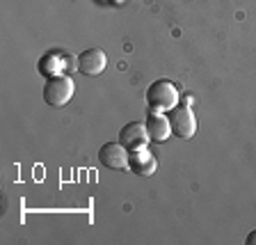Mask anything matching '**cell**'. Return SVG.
Masks as SVG:
<instances>
[{
	"label": "cell",
	"instance_id": "1",
	"mask_svg": "<svg viewBox=\"0 0 256 245\" xmlns=\"http://www.w3.org/2000/svg\"><path fill=\"white\" fill-rule=\"evenodd\" d=\"M178 99H181L178 87L172 80H165V78L151 83L149 90H146V103H149V110H154V112L174 110L178 106Z\"/></svg>",
	"mask_w": 256,
	"mask_h": 245
},
{
	"label": "cell",
	"instance_id": "2",
	"mask_svg": "<svg viewBox=\"0 0 256 245\" xmlns=\"http://www.w3.org/2000/svg\"><path fill=\"white\" fill-rule=\"evenodd\" d=\"M74 92L76 83L71 76H55V78H48L44 85V101L50 108H62L74 99Z\"/></svg>",
	"mask_w": 256,
	"mask_h": 245
},
{
	"label": "cell",
	"instance_id": "3",
	"mask_svg": "<svg viewBox=\"0 0 256 245\" xmlns=\"http://www.w3.org/2000/svg\"><path fill=\"white\" fill-rule=\"evenodd\" d=\"M170 117V126H172V135L181 140H190L192 135L197 133V117H194V110L192 106H176L174 110L167 112Z\"/></svg>",
	"mask_w": 256,
	"mask_h": 245
},
{
	"label": "cell",
	"instance_id": "4",
	"mask_svg": "<svg viewBox=\"0 0 256 245\" xmlns=\"http://www.w3.org/2000/svg\"><path fill=\"white\" fill-rule=\"evenodd\" d=\"M149 128H146V122H130L119 131V142L126 147L128 151H140L149 147Z\"/></svg>",
	"mask_w": 256,
	"mask_h": 245
},
{
	"label": "cell",
	"instance_id": "5",
	"mask_svg": "<svg viewBox=\"0 0 256 245\" xmlns=\"http://www.w3.org/2000/svg\"><path fill=\"white\" fill-rule=\"evenodd\" d=\"M128 158L130 151L122 142H106L98 149V163L108 170H128Z\"/></svg>",
	"mask_w": 256,
	"mask_h": 245
},
{
	"label": "cell",
	"instance_id": "6",
	"mask_svg": "<svg viewBox=\"0 0 256 245\" xmlns=\"http://www.w3.org/2000/svg\"><path fill=\"white\" fill-rule=\"evenodd\" d=\"M69 69V55L60 53V51H50V53L42 55L37 62V71L44 76V78H55V76H64ZM69 76V74H66Z\"/></svg>",
	"mask_w": 256,
	"mask_h": 245
},
{
	"label": "cell",
	"instance_id": "7",
	"mask_svg": "<svg viewBox=\"0 0 256 245\" xmlns=\"http://www.w3.org/2000/svg\"><path fill=\"white\" fill-rule=\"evenodd\" d=\"M108 67V55L101 48H87L78 55V71L82 76H101Z\"/></svg>",
	"mask_w": 256,
	"mask_h": 245
},
{
	"label": "cell",
	"instance_id": "8",
	"mask_svg": "<svg viewBox=\"0 0 256 245\" xmlns=\"http://www.w3.org/2000/svg\"><path fill=\"white\" fill-rule=\"evenodd\" d=\"M128 170L138 176H151L158 170V160H156V156L149 151V147H146V149H140V151H130Z\"/></svg>",
	"mask_w": 256,
	"mask_h": 245
},
{
	"label": "cell",
	"instance_id": "9",
	"mask_svg": "<svg viewBox=\"0 0 256 245\" xmlns=\"http://www.w3.org/2000/svg\"><path fill=\"white\" fill-rule=\"evenodd\" d=\"M146 128L154 142H165L172 135V126H170V117L167 112H154L146 110Z\"/></svg>",
	"mask_w": 256,
	"mask_h": 245
},
{
	"label": "cell",
	"instance_id": "10",
	"mask_svg": "<svg viewBox=\"0 0 256 245\" xmlns=\"http://www.w3.org/2000/svg\"><path fill=\"white\" fill-rule=\"evenodd\" d=\"M245 243H247V245H256V229H254V231H250V234H247Z\"/></svg>",
	"mask_w": 256,
	"mask_h": 245
}]
</instances>
